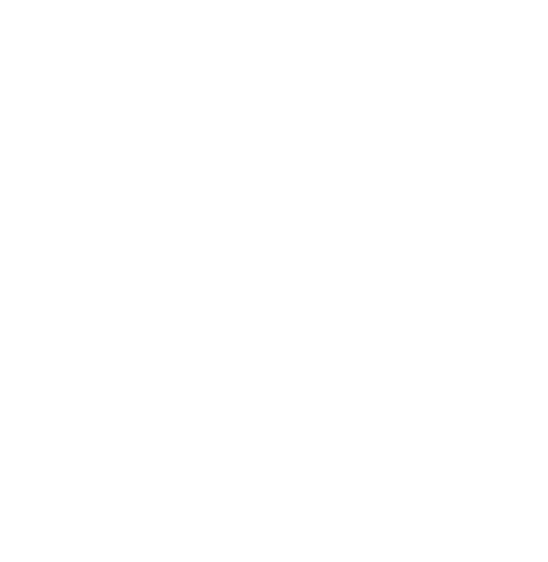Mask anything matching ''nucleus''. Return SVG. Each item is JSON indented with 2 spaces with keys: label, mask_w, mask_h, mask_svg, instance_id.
<instances>
[]
</instances>
